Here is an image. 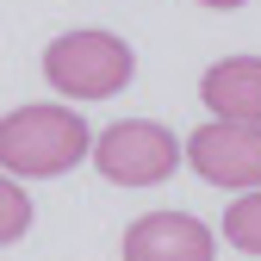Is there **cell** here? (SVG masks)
<instances>
[{
    "label": "cell",
    "mask_w": 261,
    "mask_h": 261,
    "mask_svg": "<svg viewBox=\"0 0 261 261\" xmlns=\"http://www.w3.org/2000/svg\"><path fill=\"white\" fill-rule=\"evenodd\" d=\"M87 155H93V130L69 106H19V112L0 118V168L19 174V180L69 174Z\"/></svg>",
    "instance_id": "6da1fadb"
},
{
    "label": "cell",
    "mask_w": 261,
    "mask_h": 261,
    "mask_svg": "<svg viewBox=\"0 0 261 261\" xmlns=\"http://www.w3.org/2000/svg\"><path fill=\"white\" fill-rule=\"evenodd\" d=\"M130 69H137V56L112 31H62L44 50V75L62 100H106L130 81Z\"/></svg>",
    "instance_id": "7a4b0ae2"
},
{
    "label": "cell",
    "mask_w": 261,
    "mask_h": 261,
    "mask_svg": "<svg viewBox=\"0 0 261 261\" xmlns=\"http://www.w3.org/2000/svg\"><path fill=\"white\" fill-rule=\"evenodd\" d=\"M180 162H187V143H174V130L155 118H118L93 137V168L112 187H155Z\"/></svg>",
    "instance_id": "3957f363"
},
{
    "label": "cell",
    "mask_w": 261,
    "mask_h": 261,
    "mask_svg": "<svg viewBox=\"0 0 261 261\" xmlns=\"http://www.w3.org/2000/svg\"><path fill=\"white\" fill-rule=\"evenodd\" d=\"M187 162L193 174L212 180V187H230V193H255L261 187V124H230V118H212L187 137Z\"/></svg>",
    "instance_id": "277c9868"
},
{
    "label": "cell",
    "mask_w": 261,
    "mask_h": 261,
    "mask_svg": "<svg viewBox=\"0 0 261 261\" xmlns=\"http://www.w3.org/2000/svg\"><path fill=\"white\" fill-rule=\"evenodd\" d=\"M218 243L193 212H149L124 230V261H212Z\"/></svg>",
    "instance_id": "5b68a950"
},
{
    "label": "cell",
    "mask_w": 261,
    "mask_h": 261,
    "mask_svg": "<svg viewBox=\"0 0 261 261\" xmlns=\"http://www.w3.org/2000/svg\"><path fill=\"white\" fill-rule=\"evenodd\" d=\"M199 100L212 106V118L230 124H261V56H224L205 69Z\"/></svg>",
    "instance_id": "8992f818"
},
{
    "label": "cell",
    "mask_w": 261,
    "mask_h": 261,
    "mask_svg": "<svg viewBox=\"0 0 261 261\" xmlns=\"http://www.w3.org/2000/svg\"><path fill=\"white\" fill-rule=\"evenodd\" d=\"M224 237H230V249H243V255H261V187L243 193V199H230V212H224Z\"/></svg>",
    "instance_id": "52a82bcc"
},
{
    "label": "cell",
    "mask_w": 261,
    "mask_h": 261,
    "mask_svg": "<svg viewBox=\"0 0 261 261\" xmlns=\"http://www.w3.org/2000/svg\"><path fill=\"white\" fill-rule=\"evenodd\" d=\"M25 230H31V199H25V187H19V180L0 174V249L19 243Z\"/></svg>",
    "instance_id": "ba28073f"
},
{
    "label": "cell",
    "mask_w": 261,
    "mask_h": 261,
    "mask_svg": "<svg viewBox=\"0 0 261 261\" xmlns=\"http://www.w3.org/2000/svg\"><path fill=\"white\" fill-rule=\"evenodd\" d=\"M199 7H218V13H230V7H243V0H199Z\"/></svg>",
    "instance_id": "9c48e42d"
}]
</instances>
